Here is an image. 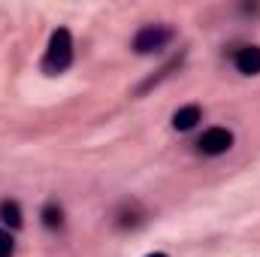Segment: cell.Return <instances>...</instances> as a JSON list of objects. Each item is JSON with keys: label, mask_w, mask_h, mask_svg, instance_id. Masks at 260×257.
<instances>
[{"label": "cell", "mask_w": 260, "mask_h": 257, "mask_svg": "<svg viewBox=\"0 0 260 257\" xmlns=\"http://www.w3.org/2000/svg\"><path fill=\"white\" fill-rule=\"evenodd\" d=\"M0 221L9 224V227H21V209L15 200H3L0 203Z\"/></svg>", "instance_id": "8992f818"}, {"label": "cell", "mask_w": 260, "mask_h": 257, "mask_svg": "<svg viewBox=\"0 0 260 257\" xmlns=\"http://www.w3.org/2000/svg\"><path fill=\"white\" fill-rule=\"evenodd\" d=\"M70 61H73V37H70L67 27H58L52 34V40H49V52H46L43 70L49 76H55V73H64L70 67Z\"/></svg>", "instance_id": "6da1fadb"}, {"label": "cell", "mask_w": 260, "mask_h": 257, "mask_svg": "<svg viewBox=\"0 0 260 257\" xmlns=\"http://www.w3.org/2000/svg\"><path fill=\"white\" fill-rule=\"evenodd\" d=\"M233 145V133L227 127H209L200 136V151L203 154H224Z\"/></svg>", "instance_id": "3957f363"}, {"label": "cell", "mask_w": 260, "mask_h": 257, "mask_svg": "<svg viewBox=\"0 0 260 257\" xmlns=\"http://www.w3.org/2000/svg\"><path fill=\"white\" fill-rule=\"evenodd\" d=\"M148 257H167V254H160V251H157V254H148Z\"/></svg>", "instance_id": "9c48e42d"}, {"label": "cell", "mask_w": 260, "mask_h": 257, "mask_svg": "<svg viewBox=\"0 0 260 257\" xmlns=\"http://www.w3.org/2000/svg\"><path fill=\"white\" fill-rule=\"evenodd\" d=\"M12 254V236L6 230H0V257H9Z\"/></svg>", "instance_id": "ba28073f"}, {"label": "cell", "mask_w": 260, "mask_h": 257, "mask_svg": "<svg viewBox=\"0 0 260 257\" xmlns=\"http://www.w3.org/2000/svg\"><path fill=\"white\" fill-rule=\"evenodd\" d=\"M197 121H200V106H194V103H191V106H182V109L173 115V127L176 130H191Z\"/></svg>", "instance_id": "5b68a950"}, {"label": "cell", "mask_w": 260, "mask_h": 257, "mask_svg": "<svg viewBox=\"0 0 260 257\" xmlns=\"http://www.w3.org/2000/svg\"><path fill=\"white\" fill-rule=\"evenodd\" d=\"M236 70L245 76H257L260 73V49L257 46H245L236 52Z\"/></svg>", "instance_id": "277c9868"}, {"label": "cell", "mask_w": 260, "mask_h": 257, "mask_svg": "<svg viewBox=\"0 0 260 257\" xmlns=\"http://www.w3.org/2000/svg\"><path fill=\"white\" fill-rule=\"evenodd\" d=\"M43 224H46V227H52V230H55V227H61V224H64V212H61V206H55V203H52V206H46V209H43Z\"/></svg>", "instance_id": "52a82bcc"}, {"label": "cell", "mask_w": 260, "mask_h": 257, "mask_svg": "<svg viewBox=\"0 0 260 257\" xmlns=\"http://www.w3.org/2000/svg\"><path fill=\"white\" fill-rule=\"evenodd\" d=\"M170 40H173V27H167V24H148V27H142L133 37V49L139 55H151V52L164 49Z\"/></svg>", "instance_id": "7a4b0ae2"}]
</instances>
